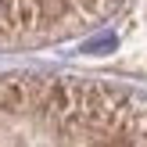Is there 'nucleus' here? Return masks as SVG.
Here are the masks:
<instances>
[{"mask_svg": "<svg viewBox=\"0 0 147 147\" xmlns=\"http://www.w3.org/2000/svg\"><path fill=\"white\" fill-rule=\"evenodd\" d=\"M0 147H147V90L90 76H0Z\"/></svg>", "mask_w": 147, "mask_h": 147, "instance_id": "1", "label": "nucleus"}, {"mask_svg": "<svg viewBox=\"0 0 147 147\" xmlns=\"http://www.w3.org/2000/svg\"><path fill=\"white\" fill-rule=\"evenodd\" d=\"M122 0H0V50L47 47L108 22Z\"/></svg>", "mask_w": 147, "mask_h": 147, "instance_id": "2", "label": "nucleus"}]
</instances>
